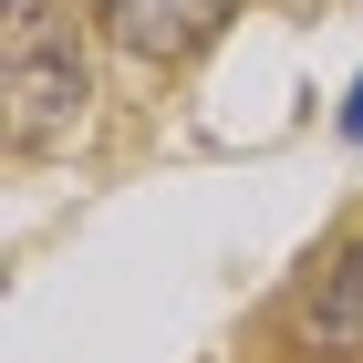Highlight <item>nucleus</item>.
Instances as JSON below:
<instances>
[{"instance_id":"obj_1","label":"nucleus","mask_w":363,"mask_h":363,"mask_svg":"<svg viewBox=\"0 0 363 363\" xmlns=\"http://www.w3.org/2000/svg\"><path fill=\"white\" fill-rule=\"evenodd\" d=\"M0 94H11V145L42 156L84 125V42L52 0H11V31H0Z\"/></svg>"},{"instance_id":"obj_2","label":"nucleus","mask_w":363,"mask_h":363,"mask_svg":"<svg viewBox=\"0 0 363 363\" xmlns=\"http://www.w3.org/2000/svg\"><path fill=\"white\" fill-rule=\"evenodd\" d=\"M259 353L270 363H363V218H342L301 259V280L280 291Z\"/></svg>"},{"instance_id":"obj_3","label":"nucleus","mask_w":363,"mask_h":363,"mask_svg":"<svg viewBox=\"0 0 363 363\" xmlns=\"http://www.w3.org/2000/svg\"><path fill=\"white\" fill-rule=\"evenodd\" d=\"M104 21L125 31L135 52H197V42L228 21V0H104Z\"/></svg>"},{"instance_id":"obj_4","label":"nucleus","mask_w":363,"mask_h":363,"mask_svg":"<svg viewBox=\"0 0 363 363\" xmlns=\"http://www.w3.org/2000/svg\"><path fill=\"white\" fill-rule=\"evenodd\" d=\"M342 135H363V84H353V104H342Z\"/></svg>"}]
</instances>
